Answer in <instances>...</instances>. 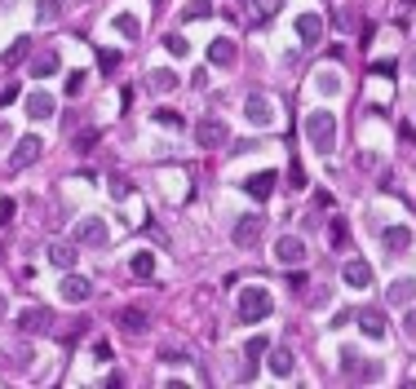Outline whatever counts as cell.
Listing matches in <instances>:
<instances>
[{
    "mask_svg": "<svg viewBox=\"0 0 416 389\" xmlns=\"http://www.w3.org/2000/svg\"><path fill=\"white\" fill-rule=\"evenodd\" d=\"M208 63H213V67H235V63H239V49H235V40L217 35V40L208 44Z\"/></svg>",
    "mask_w": 416,
    "mask_h": 389,
    "instance_id": "14",
    "label": "cell"
},
{
    "mask_svg": "<svg viewBox=\"0 0 416 389\" xmlns=\"http://www.w3.org/2000/svg\"><path fill=\"white\" fill-rule=\"evenodd\" d=\"M381 243H385L390 252H408L412 248V230L408 226H385L381 230Z\"/></svg>",
    "mask_w": 416,
    "mask_h": 389,
    "instance_id": "18",
    "label": "cell"
},
{
    "mask_svg": "<svg viewBox=\"0 0 416 389\" xmlns=\"http://www.w3.org/2000/svg\"><path fill=\"white\" fill-rule=\"evenodd\" d=\"M160 363H173V367H186V363H191V354H186V349H173V345H164V349H160Z\"/></svg>",
    "mask_w": 416,
    "mask_h": 389,
    "instance_id": "33",
    "label": "cell"
},
{
    "mask_svg": "<svg viewBox=\"0 0 416 389\" xmlns=\"http://www.w3.org/2000/svg\"><path fill=\"white\" fill-rule=\"evenodd\" d=\"M76 138V151H93V142H97V129H80V133H71Z\"/></svg>",
    "mask_w": 416,
    "mask_h": 389,
    "instance_id": "35",
    "label": "cell"
},
{
    "mask_svg": "<svg viewBox=\"0 0 416 389\" xmlns=\"http://www.w3.org/2000/svg\"><path fill=\"white\" fill-rule=\"evenodd\" d=\"M106 239H111V226L102 217H80L76 230H71V243H80V248H102Z\"/></svg>",
    "mask_w": 416,
    "mask_h": 389,
    "instance_id": "3",
    "label": "cell"
},
{
    "mask_svg": "<svg viewBox=\"0 0 416 389\" xmlns=\"http://www.w3.org/2000/svg\"><path fill=\"white\" fill-rule=\"evenodd\" d=\"M5 314H9V297H5V288H0V323H5Z\"/></svg>",
    "mask_w": 416,
    "mask_h": 389,
    "instance_id": "48",
    "label": "cell"
},
{
    "mask_svg": "<svg viewBox=\"0 0 416 389\" xmlns=\"http://www.w3.org/2000/svg\"><path fill=\"white\" fill-rule=\"evenodd\" d=\"M35 14H40V22H58V18H63V0H40Z\"/></svg>",
    "mask_w": 416,
    "mask_h": 389,
    "instance_id": "32",
    "label": "cell"
},
{
    "mask_svg": "<svg viewBox=\"0 0 416 389\" xmlns=\"http://www.w3.org/2000/svg\"><path fill=\"white\" fill-rule=\"evenodd\" d=\"M284 0H257V18H275Z\"/></svg>",
    "mask_w": 416,
    "mask_h": 389,
    "instance_id": "39",
    "label": "cell"
},
{
    "mask_svg": "<svg viewBox=\"0 0 416 389\" xmlns=\"http://www.w3.org/2000/svg\"><path fill=\"white\" fill-rule=\"evenodd\" d=\"M275 173H271V168H266V173H253V177H243V190H248L253 194V199H271V190H275Z\"/></svg>",
    "mask_w": 416,
    "mask_h": 389,
    "instance_id": "17",
    "label": "cell"
},
{
    "mask_svg": "<svg viewBox=\"0 0 416 389\" xmlns=\"http://www.w3.org/2000/svg\"><path fill=\"white\" fill-rule=\"evenodd\" d=\"M372 76H394V63H372Z\"/></svg>",
    "mask_w": 416,
    "mask_h": 389,
    "instance_id": "45",
    "label": "cell"
},
{
    "mask_svg": "<svg viewBox=\"0 0 416 389\" xmlns=\"http://www.w3.org/2000/svg\"><path fill=\"white\" fill-rule=\"evenodd\" d=\"M275 261L284 265V270L301 265V261H305V239H301V235H284V239L275 243Z\"/></svg>",
    "mask_w": 416,
    "mask_h": 389,
    "instance_id": "8",
    "label": "cell"
},
{
    "mask_svg": "<svg viewBox=\"0 0 416 389\" xmlns=\"http://www.w3.org/2000/svg\"><path fill=\"white\" fill-rule=\"evenodd\" d=\"M54 93H49V89H31L27 93V119H49V115H54Z\"/></svg>",
    "mask_w": 416,
    "mask_h": 389,
    "instance_id": "15",
    "label": "cell"
},
{
    "mask_svg": "<svg viewBox=\"0 0 416 389\" xmlns=\"http://www.w3.org/2000/svg\"><path fill=\"white\" fill-rule=\"evenodd\" d=\"M208 14H213L208 5H191V9H186V18H208Z\"/></svg>",
    "mask_w": 416,
    "mask_h": 389,
    "instance_id": "46",
    "label": "cell"
},
{
    "mask_svg": "<svg viewBox=\"0 0 416 389\" xmlns=\"http://www.w3.org/2000/svg\"><path fill=\"white\" fill-rule=\"evenodd\" d=\"M341 372L359 376V381H381V363H359L354 349H341Z\"/></svg>",
    "mask_w": 416,
    "mask_h": 389,
    "instance_id": "10",
    "label": "cell"
},
{
    "mask_svg": "<svg viewBox=\"0 0 416 389\" xmlns=\"http://www.w3.org/2000/svg\"><path fill=\"white\" fill-rule=\"evenodd\" d=\"M58 292H63V301H71V306H80V301H89V297H93V283H89L84 274H67Z\"/></svg>",
    "mask_w": 416,
    "mask_h": 389,
    "instance_id": "13",
    "label": "cell"
},
{
    "mask_svg": "<svg viewBox=\"0 0 416 389\" xmlns=\"http://www.w3.org/2000/svg\"><path fill=\"white\" fill-rule=\"evenodd\" d=\"M14 213H18V204H14V199H0V230L14 222Z\"/></svg>",
    "mask_w": 416,
    "mask_h": 389,
    "instance_id": "40",
    "label": "cell"
},
{
    "mask_svg": "<svg viewBox=\"0 0 416 389\" xmlns=\"http://www.w3.org/2000/svg\"><path fill=\"white\" fill-rule=\"evenodd\" d=\"M292 367H297L292 349H275V354H271V372L279 376V381H288V376H292Z\"/></svg>",
    "mask_w": 416,
    "mask_h": 389,
    "instance_id": "25",
    "label": "cell"
},
{
    "mask_svg": "<svg viewBox=\"0 0 416 389\" xmlns=\"http://www.w3.org/2000/svg\"><path fill=\"white\" fill-rule=\"evenodd\" d=\"M266 349H271V340L266 336H253L248 345H243V372H239V381H253L257 367H262V358H266Z\"/></svg>",
    "mask_w": 416,
    "mask_h": 389,
    "instance_id": "11",
    "label": "cell"
},
{
    "mask_svg": "<svg viewBox=\"0 0 416 389\" xmlns=\"http://www.w3.org/2000/svg\"><path fill=\"white\" fill-rule=\"evenodd\" d=\"M133 274H138V279H151V274H155V252H138V257H133Z\"/></svg>",
    "mask_w": 416,
    "mask_h": 389,
    "instance_id": "30",
    "label": "cell"
},
{
    "mask_svg": "<svg viewBox=\"0 0 416 389\" xmlns=\"http://www.w3.org/2000/svg\"><path fill=\"white\" fill-rule=\"evenodd\" d=\"M27 53H31V40H27V35H18V40L5 49V58H0V63H5V71H14V67H18Z\"/></svg>",
    "mask_w": 416,
    "mask_h": 389,
    "instance_id": "23",
    "label": "cell"
},
{
    "mask_svg": "<svg viewBox=\"0 0 416 389\" xmlns=\"http://www.w3.org/2000/svg\"><path fill=\"white\" fill-rule=\"evenodd\" d=\"M314 89H319L323 97H337V93H341V80L333 76V71H319V80H314Z\"/></svg>",
    "mask_w": 416,
    "mask_h": 389,
    "instance_id": "31",
    "label": "cell"
},
{
    "mask_svg": "<svg viewBox=\"0 0 416 389\" xmlns=\"http://www.w3.org/2000/svg\"><path fill=\"white\" fill-rule=\"evenodd\" d=\"M63 89H67V97H80V93H84V71H71Z\"/></svg>",
    "mask_w": 416,
    "mask_h": 389,
    "instance_id": "37",
    "label": "cell"
},
{
    "mask_svg": "<svg viewBox=\"0 0 416 389\" xmlns=\"http://www.w3.org/2000/svg\"><path fill=\"white\" fill-rule=\"evenodd\" d=\"M146 84H151L155 93H173L182 80H177V76H173V71H168V67H155V71H151V80H146Z\"/></svg>",
    "mask_w": 416,
    "mask_h": 389,
    "instance_id": "24",
    "label": "cell"
},
{
    "mask_svg": "<svg viewBox=\"0 0 416 389\" xmlns=\"http://www.w3.org/2000/svg\"><path fill=\"white\" fill-rule=\"evenodd\" d=\"M93 354L102 358V363H111V345H106V340H97V345H93Z\"/></svg>",
    "mask_w": 416,
    "mask_h": 389,
    "instance_id": "44",
    "label": "cell"
},
{
    "mask_svg": "<svg viewBox=\"0 0 416 389\" xmlns=\"http://www.w3.org/2000/svg\"><path fill=\"white\" fill-rule=\"evenodd\" d=\"M359 332L372 336V340H381L385 336V314L381 310H359Z\"/></svg>",
    "mask_w": 416,
    "mask_h": 389,
    "instance_id": "19",
    "label": "cell"
},
{
    "mask_svg": "<svg viewBox=\"0 0 416 389\" xmlns=\"http://www.w3.org/2000/svg\"><path fill=\"white\" fill-rule=\"evenodd\" d=\"M385 301H390V306H412V301H416V279H394V283H390L385 288Z\"/></svg>",
    "mask_w": 416,
    "mask_h": 389,
    "instance_id": "16",
    "label": "cell"
},
{
    "mask_svg": "<svg viewBox=\"0 0 416 389\" xmlns=\"http://www.w3.org/2000/svg\"><path fill=\"white\" fill-rule=\"evenodd\" d=\"M195 142H200L204 151H217V146H226V142H230L226 119H222V115H204L200 124H195Z\"/></svg>",
    "mask_w": 416,
    "mask_h": 389,
    "instance_id": "4",
    "label": "cell"
},
{
    "mask_svg": "<svg viewBox=\"0 0 416 389\" xmlns=\"http://www.w3.org/2000/svg\"><path fill=\"white\" fill-rule=\"evenodd\" d=\"M27 372L31 367V354H27V349H14V354H0V372Z\"/></svg>",
    "mask_w": 416,
    "mask_h": 389,
    "instance_id": "26",
    "label": "cell"
},
{
    "mask_svg": "<svg viewBox=\"0 0 416 389\" xmlns=\"http://www.w3.org/2000/svg\"><path fill=\"white\" fill-rule=\"evenodd\" d=\"M40 151H45V142L35 138V133H31V138H18V142H14V151H9V168H14V173L31 168L35 160H40Z\"/></svg>",
    "mask_w": 416,
    "mask_h": 389,
    "instance_id": "7",
    "label": "cell"
},
{
    "mask_svg": "<svg viewBox=\"0 0 416 389\" xmlns=\"http://www.w3.org/2000/svg\"><path fill=\"white\" fill-rule=\"evenodd\" d=\"M120 327H125L129 336H138V332H146V314L142 310H125L120 314Z\"/></svg>",
    "mask_w": 416,
    "mask_h": 389,
    "instance_id": "27",
    "label": "cell"
},
{
    "mask_svg": "<svg viewBox=\"0 0 416 389\" xmlns=\"http://www.w3.org/2000/svg\"><path fill=\"white\" fill-rule=\"evenodd\" d=\"M399 9H403V14H412V9H416V0H399Z\"/></svg>",
    "mask_w": 416,
    "mask_h": 389,
    "instance_id": "49",
    "label": "cell"
},
{
    "mask_svg": "<svg viewBox=\"0 0 416 389\" xmlns=\"http://www.w3.org/2000/svg\"><path fill=\"white\" fill-rule=\"evenodd\" d=\"M9 102H18V84H5V89H0V111H5Z\"/></svg>",
    "mask_w": 416,
    "mask_h": 389,
    "instance_id": "42",
    "label": "cell"
},
{
    "mask_svg": "<svg viewBox=\"0 0 416 389\" xmlns=\"http://www.w3.org/2000/svg\"><path fill=\"white\" fill-rule=\"evenodd\" d=\"M111 194H115V199H125V194H129V186H125L120 177H111Z\"/></svg>",
    "mask_w": 416,
    "mask_h": 389,
    "instance_id": "47",
    "label": "cell"
},
{
    "mask_svg": "<svg viewBox=\"0 0 416 389\" xmlns=\"http://www.w3.org/2000/svg\"><path fill=\"white\" fill-rule=\"evenodd\" d=\"M49 261H54L58 270H71V265H76V243H49Z\"/></svg>",
    "mask_w": 416,
    "mask_h": 389,
    "instance_id": "22",
    "label": "cell"
},
{
    "mask_svg": "<svg viewBox=\"0 0 416 389\" xmlns=\"http://www.w3.org/2000/svg\"><path fill=\"white\" fill-rule=\"evenodd\" d=\"M341 283L346 288H372V265L363 257H350L346 265H341Z\"/></svg>",
    "mask_w": 416,
    "mask_h": 389,
    "instance_id": "12",
    "label": "cell"
},
{
    "mask_svg": "<svg viewBox=\"0 0 416 389\" xmlns=\"http://www.w3.org/2000/svg\"><path fill=\"white\" fill-rule=\"evenodd\" d=\"M18 332H22V336H45V332H54V310H49V306L22 310V314H18Z\"/></svg>",
    "mask_w": 416,
    "mask_h": 389,
    "instance_id": "5",
    "label": "cell"
},
{
    "mask_svg": "<svg viewBox=\"0 0 416 389\" xmlns=\"http://www.w3.org/2000/svg\"><path fill=\"white\" fill-rule=\"evenodd\" d=\"M115 31L129 35V40H138V35H142V22L133 18V14H115Z\"/></svg>",
    "mask_w": 416,
    "mask_h": 389,
    "instance_id": "28",
    "label": "cell"
},
{
    "mask_svg": "<svg viewBox=\"0 0 416 389\" xmlns=\"http://www.w3.org/2000/svg\"><path fill=\"white\" fill-rule=\"evenodd\" d=\"M297 35H301L305 44H314V40L323 35V18H319V14H301V18H297Z\"/></svg>",
    "mask_w": 416,
    "mask_h": 389,
    "instance_id": "20",
    "label": "cell"
},
{
    "mask_svg": "<svg viewBox=\"0 0 416 389\" xmlns=\"http://www.w3.org/2000/svg\"><path fill=\"white\" fill-rule=\"evenodd\" d=\"M97 67H102L106 76H111V71L120 67V53H115V49H97Z\"/></svg>",
    "mask_w": 416,
    "mask_h": 389,
    "instance_id": "34",
    "label": "cell"
},
{
    "mask_svg": "<svg viewBox=\"0 0 416 389\" xmlns=\"http://www.w3.org/2000/svg\"><path fill=\"white\" fill-rule=\"evenodd\" d=\"M262 230H266V217L248 213V217H239V222H235V230H230V239H235L239 248H253V243L262 239Z\"/></svg>",
    "mask_w": 416,
    "mask_h": 389,
    "instance_id": "9",
    "label": "cell"
},
{
    "mask_svg": "<svg viewBox=\"0 0 416 389\" xmlns=\"http://www.w3.org/2000/svg\"><path fill=\"white\" fill-rule=\"evenodd\" d=\"M155 119L168 124V129H182V115H177V111H155Z\"/></svg>",
    "mask_w": 416,
    "mask_h": 389,
    "instance_id": "43",
    "label": "cell"
},
{
    "mask_svg": "<svg viewBox=\"0 0 416 389\" xmlns=\"http://www.w3.org/2000/svg\"><path fill=\"white\" fill-rule=\"evenodd\" d=\"M305 142H310L319 155H333L337 151V115L323 111V106L310 111V115H305Z\"/></svg>",
    "mask_w": 416,
    "mask_h": 389,
    "instance_id": "1",
    "label": "cell"
},
{
    "mask_svg": "<svg viewBox=\"0 0 416 389\" xmlns=\"http://www.w3.org/2000/svg\"><path fill=\"white\" fill-rule=\"evenodd\" d=\"M54 71H58V53H54V49H40V53L31 58V76L45 80V76H54Z\"/></svg>",
    "mask_w": 416,
    "mask_h": 389,
    "instance_id": "21",
    "label": "cell"
},
{
    "mask_svg": "<svg viewBox=\"0 0 416 389\" xmlns=\"http://www.w3.org/2000/svg\"><path fill=\"white\" fill-rule=\"evenodd\" d=\"M243 115H248L253 129H271L275 124V102L266 93H248L243 97Z\"/></svg>",
    "mask_w": 416,
    "mask_h": 389,
    "instance_id": "6",
    "label": "cell"
},
{
    "mask_svg": "<svg viewBox=\"0 0 416 389\" xmlns=\"http://www.w3.org/2000/svg\"><path fill=\"white\" fill-rule=\"evenodd\" d=\"M346 239H350V230H346V222L337 217V222H333V248H337V252H346Z\"/></svg>",
    "mask_w": 416,
    "mask_h": 389,
    "instance_id": "36",
    "label": "cell"
},
{
    "mask_svg": "<svg viewBox=\"0 0 416 389\" xmlns=\"http://www.w3.org/2000/svg\"><path fill=\"white\" fill-rule=\"evenodd\" d=\"M288 186H292V190H305V168H301L297 160H292V168H288Z\"/></svg>",
    "mask_w": 416,
    "mask_h": 389,
    "instance_id": "38",
    "label": "cell"
},
{
    "mask_svg": "<svg viewBox=\"0 0 416 389\" xmlns=\"http://www.w3.org/2000/svg\"><path fill=\"white\" fill-rule=\"evenodd\" d=\"M288 288H292V292H305V274H301V265H292V274H288Z\"/></svg>",
    "mask_w": 416,
    "mask_h": 389,
    "instance_id": "41",
    "label": "cell"
},
{
    "mask_svg": "<svg viewBox=\"0 0 416 389\" xmlns=\"http://www.w3.org/2000/svg\"><path fill=\"white\" fill-rule=\"evenodd\" d=\"M164 49H168L173 58H186V53H191V40H186L182 31H173V35H164Z\"/></svg>",
    "mask_w": 416,
    "mask_h": 389,
    "instance_id": "29",
    "label": "cell"
},
{
    "mask_svg": "<svg viewBox=\"0 0 416 389\" xmlns=\"http://www.w3.org/2000/svg\"><path fill=\"white\" fill-rule=\"evenodd\" d=\"M271 310H275V301H271V292H266L262 283H253V288L239 292V319H243V323L271 319Z\"/></svg>",
    "mask_w": 416,
    "mask_h": 389,
    "instance_id": "2",
    "label": "cell"
}]
</instances>
